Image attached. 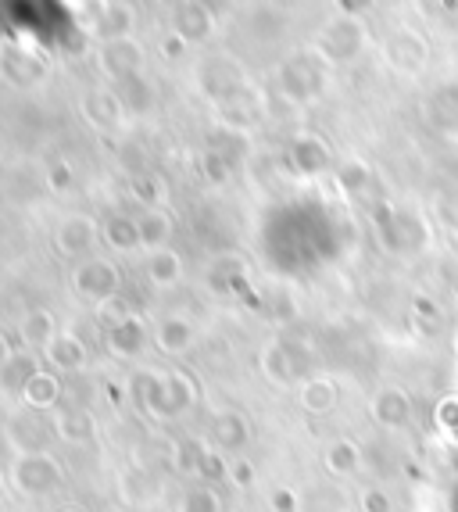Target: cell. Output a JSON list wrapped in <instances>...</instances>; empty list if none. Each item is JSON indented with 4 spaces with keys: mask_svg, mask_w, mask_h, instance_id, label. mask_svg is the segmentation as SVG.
Returning <instances> with one entry per match:
<instances>
[{
    "mask_svg": "<svg viewBox=\"0 0 458 512\" xmlns=\"http://www.w3.org/2000/svg\"><path fill=\"white\" fill-rule=\"evenodd\" d=\"M26 337H29L33 344L47 341V337H51V319L43 316V312H36L33 319H26Z\"/></svg>",
    "mask_w": 458,
    "mask_h": 512,
    "instance_id": "277c9868",
    "label": "cell"
},
{
    "mask_svg": "<svg viewBox=\"0 0 458 512\" xmlns=\"http://www.w3.org/2000/svg\"><path fill=\"white\" fill-rule=\"evenodd\" d=\"M90 237H94V230H90V222L72 219V222H65V226H61L58 244H61L65 251H83V248H90Z\"/></svg>",
    "mask_w": 458,
    "mask_h": 512,
    "instance_id": "6da1fadb",
    "label": "cell"
},
{
    "mask_svg": "<svg viewBox=\"0 0 458 512\" xmlns=\"http://www.w3.org/2000/svg\"><path fill=\"white\" fill-rule=\"evenodd\" d=\"M54 380H47V376H36V380H29L26 384V398H33L36 405H51L54 402Z\"/></svg>",
    "mask_w": 458,
    "mask_h": 512,
    "instance_id": "3957f363",
    "label": "cell"
},
{
    "mask_svg": "<svg viewBox=\"0 0 458 512\" xmlns=\"http://www.w3.org/2000/svg\"><path fill=\"white\" fill-rule=\"evenodd\" d=\"M151 276L154 283H176L179 280V258L172 251H158L151 258Z\"/></svg>",
    "mask_w": 458,
    "mask_h": 512,
    "instance_id": "7a4b0ae2",
    "label": "cell"
}]
</instances>
